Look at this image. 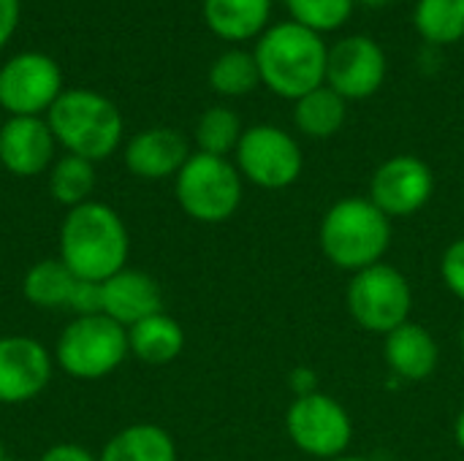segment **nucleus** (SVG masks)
Returning a JSON list of instances; mask_svg holds the SVG:
<instances>
[{"label":"nucleus","mask_w":464,"mask_h":461,"mask_svg":"<svg viewBox=\"0 0 464 461\" xmlns=\"http://www.w3.org/2000/svg\"><path fill=\"white\" fill-rule=\"evenodd\" d=\"M253 54L261 82L280 98L299 101L326 82L329 46L321 33L299 22H280L261 33Z\"/></svg>","instance_id":"f257e3e1"},{"label":"nucleus","mask_w":464,"mask_h":461,"mask_svg":"<svg viewBox=\"0 0 464 461\" xmlns=\"http://www.w3.org/2000/svg\"><path fill=\"white\" fill-rule=\"evenodd\" d=\"M60 261L87 283H103L125 269L128 228L120 215L98 201L68 212L60 228Z\"/></svg>","instance_id":"f03ea898"},{"label":"nucleus","mask_w":464,"mask_h":461,"mask_svg":"<svg viewBox=\"0 0 464 461\" xmlns=\"http://www.w3.org/2000/svg\"><path fill=\"white\" fill-rule=\"evenodd\" d=\"M321 250L343 272H362L383 261L392 220L370 198H343L321 220Z\"/></svg>","instance_id":"7ed1b4c3"},{"label":"nucleus","mask_w":464,"mask_h":461,"mask_svg":"<svg viewBox=\"0 0 464 461\" xmlns=\"http://www.w3.org/2000/svg\"><path fill=\"white\" fill-rule=\"evenodd\" d=\"M49 128L54 141L90 163L109 158L122 139L117 106L92 90H65L49 109Z\"/></svg>","instance_id":"20e7f679"},{"label":"nucleus","mask_w":464,"mask_h":461,"mask_svg":"<svg viewBox=\"0 0 464 461\" xmlns=\"http://www.w3.org/2000/svg\"><path fill=\"white\" fill-rule=\"evenodd\" d=\"M177 201L198 223H226L242 204V174L226 158L196 152L177 174Z\"/></svg>","instance_id":"39448f33"},{"label":"nucleus","mask_w":464,"mask_h":461,"mask_svg":"<svg viewBox=\"0 0 464 461\" xmlns=\"http://www.w3.org/2000/svg\"><path fill=\"white\" fill-rule=\"evenodd\" d=\"M345 304L351 318L364 331L386 337L411 321L413 291L400 269L381 261L351 277L345 291Z\"/></svg>","instance_id":"423d86ee"},{"label":"nucleus","mask_w":464,"mask_h":461,"mask_svg":"<svg viewBox=\"0 0 464 461\" xmlns=\"http://www.w3.org/2000/svg\"><path fill=\"white\" fill-rule=\"evenodd\" d=\"M128 356V329L106 315H82L57 340V364L76 380L111 375Z\"/></svg>","instance_id":"0eeeda50"},{"label":"nucleus","mask_w":464,"mask_h":461,"mask_svg":"<svg viewBox=\"0 0 464 461\" xmlns=\"http://www.w3.org/2000/svg\"><path fill=\"white\" fill-rule=\"evenodd\" d=\"M285 429L302 454L326 461L343 456L353 437V421L348 410L321 391L294 399L285 413Z\"/></svg>","instance_id":"6e6552de"},{"label":"nucleus","mask_w":464,"mask_h":461,"mask_svg":"<svg viewBox=\"0 0 464 461\" xmlns=\"http://www.w3.org/2000/svg\"><path fill=\"white\" fill-rule=\"evenodd\" d=\"M237 168L264 190H283L302 174V149L283 128L253 125L237 144Z\"/></svg>","instance_id":"1a4fd4ad"},{"label":"nucleus","mask_w":464,"mask_h":461,"mask_svg":"<svg viewBox=\"0 0 464 461\" xmlns=\"http://www.w3.org/2000/svg\"><path fill=\"white\" fill-rule=\"evenodd\" d=\"M63 95L60 65L41 52H22L0 68V106L11 117H38Z\"/></svg>","instance_id":"9d476101"},{"label":"nucleus","mask_w":464,"mask_h":461,"mask_svg":"<svg viewBox=\"0 0 464 461\" xmlns=\"http://www.w3.org/2000/svg\"><path fill=\"white\" fill-rule=\"evenodd\" d=\"M435 193L432 168L416 155H394L381 163L370 179V201L392 220L411 217L430 204Z\"/></svg>","instance_id":"9b49d317"},{"label":"nucleus","mask_w":464,"mask_h":461,"mask_svg":"<svg viewBox=\"0 0 464 461\" xmlns=\"http://www.w3.org/2000/svg\"><path fill=\"white\" fill-rule=\"evenodd\" d=\"M386 79V54L370 35L340 38L326 57V87L345 101H364Z\"/></svg>","instance_id":"f8f14e48"},{"label":"nucleus","mask_w":464,"mask_h":461,"mask_svg":"<svg viewBox=\"0 0 464 461\" xmlns=\"http://www.w3.org/2000/svg\"><path fill=\"white\" fill-rule=\"evenodd\" d=\"M52 378L46 348L30 337H0V402L22 405L35 399Z\"/></svg>","instance_id":"ddd939ff"},{"label":"nucleus","mask_w":464,"mask_h":461,"mask_svg":"<svg viewBox=\"0 0 464 461\" xmlns=\"http://www.w3.org/2000/svg\"><path fill=\"white\" fill-rule=\"evenodd\" d=\"M160 285L136 269H122L101 283V315L111 318L122 329L136 326L139 321L163 312Z\"/></svg>","instance_id":"4468645a"},{"label":"nucleus","mask_w":464,"mask_h":461,"mask_svg":"<svg viewBox=\"0 0 464 461\" xmlns=\"http://www.w3.org/2000/svg\"><path fill=\"white\" fill-rule=\"evenodd\" d=\"M54 155L49 122L38 117H11L0 128V163L16 177L41 174Z\"/></svg>","instance_id":"2eb2a0df"},{"label":"nucleus","mask_w":464,"mask_h":461,"mask_svg":"<svg viewBox=\"0 0 464 461\" xmlns=\"http://www.w3.org/2000/svg\"><path fill=\"white\" fill-rule=\"evenodd\" d=\"M188 158H190L188 139L171 128L141 130L128 141L125 149L128 171L141 179H166L171 174L177 177L179 168L188 163Z\"/></svg>","instance_id":"dca6fc26"},{"label":"nucleus","mask_w":464,"mask_h":461,"mask_svg":"<svg viewBox=\"0 0 464 461\" xmlns=\"http://www.w3.org/2000/svg\"><path fill=\"white\" fill-rule=\"evenodd\" d=\"M383 356H386L389 370L397 378L411 380V383L432 378L440 364V348L435 337L424 326L411 323V321L394 329L392 334H386Z\"/></svg>","instance_id":"f3484780"},{"label":"nucleus","mask_w":464,"mask_h":461,"mask_svg":"<svg viewBox=\"0 0 464 461\" xmlns=\"http://www.w3.org/2000/svg\"><path fill=\"white\" fill-rule=\"evenodd\" d=\"M272 0H204V19L223 41L261 35L269 22Z\"/></svg>","instance_id":"a211bd4d"},{"label":"nucleus","mask_w":464,"mask_h":461,"mask_svg":"<svg viewBox=\"0 0 464 461\" xmlns=\"http://www.w3.org/2000/svg\"><path fill=\"white\" fill-rule=\"evenodd\" d=\"M185 348L182 326L166 312L150 315L128 329V351L144 364H169Z\"/></svg>","instance_id":"6ab92c4d"},{"label":"nucleus","mask_w":464,"mask_h":461,"mask_svg":"<svg viewBox=\"0 0 464 461\" xmlns=\"http://www.w3.org/2000/svg\"><path fill=\"white\" fill-rule=\"evenodd\" d=\"M98 461H177V446L166 429L133 424L106 443Z\"/></svg>","instance_id":"aec40b11"},{"label":"nucleus","mask_w":464,"mask_h":461,"mask_svg":"<svg viewBox=\"0 0 464 461\" xmlns=\"http://www.w3.org/2000/svg\"><path fill=\"white\" fill-rule=\"evenodd\" d=\"M345 98L337 95L332 87H318L313 92H307L304 98L296 101V109H294V120H296V128L310 136V139H329L334 136L343 122H345Z\"/></svg>","instance_id":"412c9836"},{"label":"nucleus","mask_w":464,"mask_h":461,"mask_svg":"<svg viewBox=\"0 0 464 461\" xmlns=\"http://www.w3.org/2000/svg\"><path fill=\"white\" fill-rule=\"evenodd\" d=\"M76 283L79 277L63 264V261H41V264H33L24 274V283H22V291H24V299L35 307H46V310H54V307H68L71 304V296L76 291Z\"/></svg>","instance_id":"4be33fe9"},{"label":"nucleus","mask_w":464,"mask_h":461,"mask_svg":"<svg viewBox=\"0 0 464 461\" xmlns=\"http://www.w3.org/2000/svg\"><path fill=\"white\" fill-rule=\"evenodd\" d=\"M413 22L427 43H457L464 38V0H419Z\"/></svg>","instance_id":"5701e85b"},{"label":"nucleus","mask_w":464,"mask_h":461,"mask_svg":"<svg viewBox=\"0 0 464 461\" xmlns=\"http://www.w3.org/2000/svg\"><path fill=\"white\" fill-rule=\"evenodd\" d=\"M209 84L215 92L237 98V95H247L261 84V73H258V62L256 54L242 52V49H231L223 52L212 68H209Z\"/></svg>","instance_id":"b1692460"},{"label":"nucleus","mask_w":464,"mask_h":461,"mask_svg":"<svg viewBox=\"0 0 464 461\" xmlns=\"http://www.w3.org/2000/svg\"><path fill=\"white\" fill-rule=\"evenodd\" d=\"M242 133L245 130H242V122L237 117V111H231L226 106H212L198 117L196 144H198V152L226 158L231 149H237Z\"/></svg>","instance_id":"393cba45"},{"label":"nucleus","mask_w":464,"mask_h":461,"mask_svg":"<svg viewBox=\"0 0 464 461\" xmlns=\"http://www.w3.org/2000/svg\"><path fill=\"white\" fill-rule=\"evenodd\" d=\"M92 187H95V168L90 160L65 155L63 160L54 163L52 177H49V190H52L54 201L73 209L90 198Z\"/></svg>","instance_id":"a878e982"},{"label":"nucleus","mask_w":464,"mask_h":461,"mask_svg":"<svg viewBox=\"0 0 464 461\" xmlns=\"http://www.w3.org/2000/svg\"><path fill=\"white\" fill-rule=\"evenodd\" d=\"M285 5L294 22L310 27L313 33H329L351 19L356 0H285Z\"/></svg>","instance_id":"bb28decb"},{"label":"nucleus","mask_w":464,"mask_h":461,"mask_svg":"<svg viewBox=\"0 0 464 461\" xmlns=\"http://www.w3.org/2000/svg\"><path fill=\"white\" fill-rule=\"evenodd\" d=\"M440 274L446 288L464 302V239H457L446 247L443 258H440Z\"/></svg>","instance_id":"cd10ccee"},{"label":"nucleus","mask_w":464,"mask_h":461,"mask_svg":"<svg viewBox=\"0 0 464 461\" xmlns=\"http://www.w3.org/2000/svg\"><path fill=\"white\" fill-rule=\"evenodd\" d=\"M68 307H71V310H76V312H79V318H82V315H101V283L79 280Z\"/></svg>","instance_id":"c85d7f7f"},{"label":"nucleus","mask_w":464,"mask_h":461,"mask_svg":"<svg viewBox=\"0 0 464 461\" xmlns=\"http://www.w3.org/2000/svg\"><path fill=\"white\" fill-rule=\"evenodd\" d=\"M19 22V0H0V49L8 43Z\"/></svg>","instance_id":"c756f323"},{"label":"nucleus","mask_w":464,"mask_h":461,"mask_svg":"<svg viewBox=\"0 0 464 461\" xmlns=\"http://www.w3.org/2000/svg\"><path fill=\"white\" fill-rule=\"evenodd\" d=\"M41 461H98L90 451H84L82 446H54V448H49Z\"/></svg>","instance_id":"7c9ffc66"},{"label":"nucleus","mask_w":464,"mask_h":461,"mask_svg":"<svg viewBox=\"0 0 464 461\" xmlns=\"http://www.w3.org/2000/svg\"><path fill=\"white\" fill-rule=\"evenodd\" d=\"M454 440H457V446L464 451V408L459 410L457 421H454Z\"/></svg>","instance_id":"2f4dec72"},{"label":"nucleus","mask_w":464,"mask_h":461,"mask_svg":"<svg viewBox=\"0 0 464 461\" xmlns=\"http://www.w3.org/2000/svg\"><path fill=\"white\" fill-rule=\"evenodd\" d=\"M356 3H362V5H370V8H378V5H386L389 0H356Z\"/></svg>","instance_id":"473e14b6"},{"label":"nucleus","mask_w":464,"mask_h":461,"mask_svg":"<svg viewBox=\"0 0 464 461\" xmlns=\"http://www.w3.org/2000/svg\"><path fill=\"white\" fill-rule=\"evenodd\" d=\"M329 461H370V459H362V456H337V459H329Z\"/></svg>","instance_id":"72a5a7b5"},{"label":"nucleus","mask_w":464,"mask_h":461,"mask_svg":"<svg viewBox=\"0 0 464 461\" xmlns=\"http://www.w3.org/2000/svg\"><path fill=\"white\" fill-rule=\"evenodd\" d=\"M459 345H462V359H464V323H462V334H459Z\"/></svg>","instance_id":"f704fd0d"},{"label":"nucleus","mask_w":464,"mask_h":461,"mask_svg":"<svg viewBox=\"0 0 464 461\" xmlns=\"http://www.w3.org/2000/svg\"><path fill=\"white\" fill-rule=\"evenodd\" d=\"M0 461H5V448H3V443H0Z\"/></svg>","instance_id":"c9c22d12"}]
</instances>
